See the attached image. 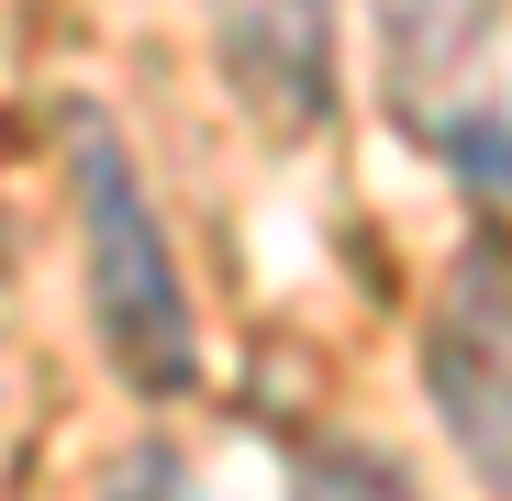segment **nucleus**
<instances>
[{
	"mask_svg": "<svg viewBox=\"0 0 512 501\" xmlns=\"http://www.w3.org/2000/svg\"><path fill=\"white\" fill-rule=\"evenodd\" d=\"M67 179H78V257H90V334L123 368V390L179 401L201 379V312L179 279V245L156 223V190L112 112H67Z\"/></svg>",
	"mask_w": 512,
	"mask_h": 501,
	"instance_id": "nucleus-1",
	"label": "nucleus"
},
{
	"mask_svg": "<svg viewBox=\"0 0 512 501\" xmlns=\"http://www.w3.org/2000/svg\"><path fill=\"white\" fill-rule=\"evenodd\" d=\"M423 401L479 479V501H512V234L479 223L423 312Z\"/></svg>",
	"mask_w": 512,
	"mask_h": 501,
	"instance_id": "nucleus-2",
	"label": "nucleus"
},
{
	"mask_svg": "<svg viewBox=\"0 0 512 501\" xmlns=\"http://www.w3.org/2000/svg\"><path fill=\"white\" fill-rule=\"evenodd\" d=\"M234 90L268 123H312L334 101V0H201Z\"/></svg>",
	"mask_w": 512,
	"mask_h": 501,
	"instance_id": "nucleus-3",
	"label": "nucleus"
},
{
	"mask_svg": "<svg viewBox=\"0 0 512 501\" xmlns=\"http://www.w3.org/2000/svg\"><path fill=\"white\" fill-rule=\"evenodd\" d=\"M301 501H412V490L368 446H323V457H301Z\"/></svg>",
	"mask_w": 512,
	"mask_h": 501,
	"instance_id": "nucleus-4",
	"label": "nucleus"
},
{
	"mask_svg": "<svg viewBox=\"0 0 512 501\" xmlns=\"http://www.w3.org/2000/svg\"><path fill=\"white\" fill-rule=\"evenodd\" d=\"M0 268H12V223H0Z\"/></svg>",
	"mask_w": 512,
	"mask_h": 501,
	"instance_id": "nucleus-5",
	"label": "nucleus"
}]
</instances>
